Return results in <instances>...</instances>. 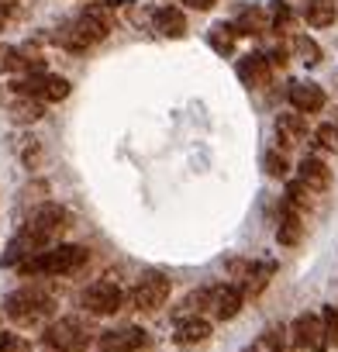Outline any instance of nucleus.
I'll return each instance as SVG.
<instances>
[{
  "instance_id": "7c9ffc66",
  "label": "nucleus",
  "mask_w": 338,
  "mask_h": 352,
  "mask_svg": "<svg viewBox=\"0 0 338 352\" xmlns=\"http://www.w3.org/2000/svg\"><path fill=\"white\" fill-rule=\"evenodd\" d=\"M321 321H324V335H328V345H338V307H321Z\"/></svg>"
},
{
  "instance_id": "ddd939ff",
  "label": "nucleus",
  "mask_w": 338,
  "mask_h": 352,
  "mask_svg": "<svg viewBox=\"0 0 338 352\" xmlns=\"http://www.w3.org/2000/svg\"><path fill=\"white\" fill-rule=\"evenodd\" d=\"M28 225L32 228H38L42 235H49V239H56L63 228H69V211L66 208H59V204H38L35 211H32V218H28Z\"/></svg>"
},
{
  "instance_id": "cd10ccee",
  "label": "nucleus",
  "mask_w": 338,
  "mask_h": 352,
  "mask_svg": "<svg viewBox=\"0 0 338 352\" xmlns=\"http://www.w3.org/2000/svg\"><path fill=\"white\" fill-rule=\"evenodd\" d=\"M293 52H297L307 66H317V63H321V49H317V42L307 38V35H293Z\"/></svg>"
},
{
  "instance_id": "1a4fd4ad",
  "label": "nucleus",
  "mask_w": 338,
  "mask_h": 352,
  "mask_svg": "<svg viewBox=\"0 0 338 352\" xmlns=\"http://www.w3.org/2000/svg\"><path fill=\"white\" fill-rule=\"evenodd\" d=\"M290 345L297 349H311V352H328V335H324V321L321 314H297L290 324Z\"/></svg>"
},
{
  "instance_id": "bb28decb",
  "label": "nucleus",
  "mask_w": 338,
  "mask_h": 352,
  "mask_svg": "<svg viewBox=\"0 0 338 352\" xmlns=\"http://www.w3.org/2000/svg\"><path fill=\"white\" fill-rule=\"evenodd\" d=\"M286 204L290 208H311L314 204V190L307 187V184H300V180H293V184H286Z\"/></svg>"
},
{
  "instance_id": "dca6fc26",
  "label": "nucleus",
  "mask_w": 338,
  "mask_h": 352,
  "mask_svg": "<svg viewBox=\"0 0 338 352\" xmlns=\"http://www.w3.org/2000/svg\"><path fill=\"white\" fill-rule=\"evenodd\" d=\"M297 180H300V184H307L314 194H321V190H328V187H331V169L324 166V159L307 155V159H300V166H297Z\"/></svg>"
},
{
  "instance_id": "c756f323",
  "label": "nucleus",
  "mask_w": 338,
  "mask_h": 352,
  "mask_svg": "<svg viewBox=\"0 0 338 352\" xmlns=\"http://www.w3.org/2000/svg\"><path fill=\"white\" fill-rule=\"evenodd\" d=\"M18 152H21V162H25L28 169H38V162H42V145H38L35 138H21Z\"/></svg>"
},
{
  "instance_id": "f8f14e48",
  "label": "nucleus",
  "mask_w": 338,
  "mask_h": 352,
  "mask_svg": "<svg viewBox=\"0 0 338 352\" xmlns=\"http://www.w3.org/2000/svg\"><path fill=\"white\" fill-rule=\"evenodd\" d=\"M286 100H290V107L297 114H317L324 107V90L317 83H311V80H297V83H290Z\"/></svg>"
},
{
  "instance_id": "4c0bfd02",
  "label": "nucleus",
  "mask_w": 338,
  "mask_h": 352,
  "mask_svg": "<svg viewBox=\"0 0 338 352\" xmlns=\"http://www.w3.org/2000/svg\"><path fill=\"white\" fill-rule=\"evenodd\" d=\"M245 352H259V345H249V349H245Z\"/></svg>"
},
{
  "instance_id": "72a5a7b5",
  "label": "nucleus",
  "mask_w": 338,
  "mask_h": 352,
  "mask_svg": "<svg viewBox=\"0 0 338 352\" xmlns=\"http://www.w3.org/2000/svg\"><path fill=\"white\" fill-rule=\"evenodd\" d=\"M18 345V335H11V331H0V352H11Z\"/></svg>"
},
{
  "instance_id": "412c9836",
  "label": "nucleus",
  "mask_w": 338,
  "mask_h": 352,
  "mask_svg": "<svg viewBox=\"0 0 338 352\" xmlns=\"http://www.w3.org/2000/svg\"><path fill=\"white\" fill-rule=\"evenodd\" d=\"M11 121H18V124H38L42 118H45V104L42 100H35V97H11Z\"/></svg>"
},
{
  "instance_id": "2f4dec72",
  "label": "nucleus",
  "mask_w": 338,
  "mask_h": 352,
  "mask_svg": "<svg viewBox=\"0 0 338 352\" xmlns=\"http://www.w3.org/2000/svg\"><path fill=\"white\" fill-rule=\"evenodd\" d=\"M314 138H317V145H321V148L338 152V128H335V124H321V128L314 131Z\"/></svg>"
},
{
  "instance_id": "f257e3e1",
  "label": "nucleus",
  "mask_w": 338,
  "mask_h": 352,
  "mask_svg": "<svg viewBox=\"0 0 338 352\" xmlns=\"http://www.w3.org/2000/svg\"><path fill=\"white\" fill-rule=\"evenodd\" d=\"M90 263L87 245H52L38 256H32L28 263L18 266L21 276H69L76 270H83Z\"/></svg>"
},
{
  "instance_id": "39448f33",
  "label": "nucleus",
  "mask_w": 338,
  "mask_h": 352,
  "mask_svg": "<svg viewBox=\"0 0 338 352\" xmlns=\"http://www.w3.org/2000/svg\"><path fill=\"white\" fill-rule=\"evenodd\" d=\"M107 35H111V32H107L100 21H93L87 11H80L73 21H66V25L56 32V42H59L63 49H69V52H87V49L100 45Z\"/></svg>"
},
{
  "instance_id": "393cba45",
  "label": "nucleus",
  "mask_w": 338,
  "mask_h": 352,
  "mask_svg": "<svg viewBox=\"0 0 338 352\" xmlns=\"http://www.w3.org/2000/svg\"><path fill=\"white\" fill-rule=\"evenodd\" d=\"M214 304V287H201V290H190L187 294V300H183V314H190V318H201V311H207Z\"/></svg>"
},
{
  "instance_id": "20e7f679",
  "label": "nucleus",
  "mask_w": 338,
  "mask_h": 352,
  "mask_svg": "<svg viewBox=\"0 0 338 352\" xmlns=\"http://www.w3.org/2000/svg\"><path fill=\"white\" fill-rule=\"evenodd\" d=\"M69 80L66 76H56V73H25L21 80H14L11 83V94H18V97H35V100H42V104H59V100H66L69 97Z\"/></svg>"
},
{
  "instance_id": "e433bc0d",
  "label": "nucleus",
  "mask_w": 338,
  "mask_h": 352,
  "mask_svg": "<svg viewBox=\"0 0 338 352\" xmlns=\"http://www.w3.org/2000/svg\"><path fill=\"white\" fill-rule=\"evenodd\" d=\"M4 25H8V8H0V32H4Z\"/></svg>"
},
{
  "instance_id": "9b49d317",
  "label": "nucleus",
  "mask_w": 338,
  "mask_h": 352,
  "mask_svg": "<svg viewBox=\"0 0 338 352\" xmlns=\"http://www.w3.org/2000/svg\"><path fill=\"white\" fill-rule=\"evenodd\" d=\"M269 76H273V63H269V56H262V52H249V56L238 59V80H242L245 87L262 90V87H269Z\"/></svg>"
},
{
  "instance_id": "f3484780",
  "label": "nucleus",
  "mask_w": 338,
  "mask_h": 352,
  "mask_svg": "<svg viewBox=\"0 0 338 352\" xmlns=\"http://www.w3.org/2000/svg\"><path fill=\"white\" fill-rule=\"evenodd\" d=\"M211 321L207 318H183L180 324H177V335H173V342L180 345V349H194V345H204L207 338H211Z\"/></svg>"
},
{
  "instance_id": "c85d7f7f",
  "label": "nucleus",
  "mask_w": 338,
  "mask_h": 352,
  "mask_svg": "<svg viewBox=\"0 0 338 352\" xmlns=\"http://www.w3.org/2000/svg\"><path fill=\"white\" fill-rule=\"evenodd\" d=\"M262 169H266V176H273V180H283L290 166H286V155L280 148H273V152L262 155Z\"/></svg>"
},
{
  "instance_id": "6ab92c4d",
  "label": "nucleus",
  "mask_w": 338,
  "mask_h": 352,
  "mask_svg": "<svg viewBox=\"0 0 338 352\" xmlns=\"http://www.w3.org/2000/svg\"><path fill=\"white\" fill-rule=\"evenodd\" d=\"M232 25H235L238 35H266V32H273V18H269L266 8H245Z\"/></svg>"
},
{
  "instance_id": "c9c22d12",
  "label": "nucleus",
  "mask_w": 338,
  "mask_h": 352,
  "mask_svg": "<svg viewBox=\"0 0 338 352\" xmlns=\"http://www.w3.org/2000/svg\"><path fill=\"white\" fill-rule=\"evenodd\" d=\"M11 352H32V349H28V342H21V338H18V345H14Z\"/></svg>"
},
{
  "instance_id": "aec40b11",
  "label": "nucleus",
  "mask_w": 338,
  "mask_h": 352,
  "mask_svg": "<svg viewBox=\"0 0 338 352\" xmlns=\"http://www.w3.org/2000/svg\"><path fill=\"white\" fill-rule=\"evenodd\" d=\"M300 235H304V218H300V211L290 208V204H283L280 225H276V242H280V245H297Z\"/></svg>"
},
{
  "instance_id": "423d86ee",
  "label": "nucleus",
  "mask_w": 338,
  "mask_h": 352,
  "mask_svg": "<svg viewBox=\"0 0 338 352\" xmlns=\"http://www.w3.org/2000/svg\"><path fill=\"white\" fill-rule=\"evenodd\" d=\"M169 294H173V280H169L166 273H159V270H148V273H142V276L135 280V287H131L128 300H131L138 311L152 314V311L166 307Z\"/></svg>"
},
{
  "instance_id": "7ed1b4c3",
  "label": "nucleus",
  "mask_w": 338,
  "mask_h": 352,
  "mask_svg": "<svg viewBox=\"0 0 338 352\" xmlns=\"http://www.w3.org/2000/svg\"><path fill=\"white\" fill-rule=\"evenodd\" d=\"M90 338H93V331L80 314H66V318H56L45 324V345L59 349V352H83L90 345Z\"/></svg>"
},
{
  "instance_id": "5701e85b",
  "label": "nucleus",
  "mask_w": 338,
  "mask_h": 352,
  "mask_svg": "<svg viewBox=\"0 0 338 352\" xmlns=\"http://www.w3.org/2000/svg\"><path fill=\"white\" fill-rule=\"evenodd\" d=\"M32 59L18 49V45H0V76H14V73H28Z\"/></svg>"
},
{
  "instance_id": "b1692460",
  "label": "nucleus",
  "mask_w": 338,
  "mask_h": 352,
  "mask_svg": "<svg viewBox=\"0 0 338 352\" xmlns=\"http://www.w3.org/2000/svg\"><path fill=\"white\" fill-rule=\"evenodd\" d=\"M207 42H211V49H214L218 56H232V52H235V42H238V32H235V25L218 21V25L207 32Z\"/></svg>"
},
{
  "instance_id": "4be33fe9",
  "label": "nucleus",
  "mask_w": 338,
  "mask_h": 352,
  "mask_svg": "<svg viewBox=\"0 0 338 352\" xmlns=\"http://www.w3.org/2000/svg\"><path fill=\"white\" fill-rule=\"evenodd\" d=\"M338 18V4L335 0H307L304 4V21L311 28H331Z\"/></svg>"
},
{
  "instance_id": "2eb2a0df",
  "label": "nucleus",
  "mask_w": 338,
  "mask_h": 352,
  "mask_svg": "<svg viewBox=\"0 0 338 352\" xmlns=\"http://www.w3.org/2000/svg\"><path fill=\"white\" fill-rule=\"evenodd\" d=\"M242 304H245V290H242L238 283H218V287H214V304H211V311H214L218 321L238 318Z\"/></svg>"
},
{
  "instance_id": "f704fd0d",
  "label": "nucleus",
  "mask_w": 338,
  "mask_h": 352,
  "mask_svg": "<svg viewBox=\"0 0 338 352\" xmlns=\"http://www.w3.org/2000/svg\"><path fill=\"white\" fill-rule=\"evenodd\" d=\"M180 4H187V8H194V11H211L218 0H180Z\"/></svg>"
},
{
  "instance_id": "4468645a",
  "label": "nucleus",
  "mask_w": 338,
  "mask_h": 352,
  "mask_svg": "<svg viewBox=\"0 0 338 352\" xmlns=\"http://www.w3.org/2000/svg\"><path fill=\"white\" fill-rule=\"evenodd\" d=\"M152 28L162 38H187V14L177 4H162L152 11Z\"/></svg>"
},
{
  "instance_id": "0eeeda50",
  "label": "nucleus",
  "mask_w": 338,
  "mask_h": 352,
  "mask_svg": "<svg viewBox=\"0 0 338 352\" xmlns=\"http://www.w3.org/2000/svg\"><path fill=\"white\" fill-rule=\"evenodd\" d=\"M45 249H52V239L42 235L38 228L25 225V228L8 242L4 256H0V266H21V263H28L32 256H38V252H45Z\"/></svg>"
},
{
  "instance_id": "9d476101",
  "label": "nucleus",
  "mask_w": 338,
  "mask_h": 352,
  "mask_svg": "<svg viewBox=\"0 0 338 352\" xmlns=\"http://www.w3.org/2000/svg\"><path fill=\"white\" fill-rule=\"evenodd\" d=\"M142 345H145V331L135 328V324L97 331V349L100 352H138Z\"/></svg>"
},
{
  "instance_id": "6e6552de",
  "label": "nucleus",
  "mask_w": 338,
  "mask_h": 352,
  "mask_svg": "<svg viewBox=\"0 0 338 352\" xmlns=\"http://www.w3.org/2000/svg\"><path fill=\"white\" fill-rule=\"evenodd\" d=\"M83 307L87 314H114L124 307V290L117 287V280H97L83 290Z\"/></svg>"
},
{
  "instance_id": "58836bf2",
  "label": "nucleus",
  "mask_w": 338,
  "mask_h": 352,
  "mask_svg": "<svg viewBox=\"0 0 338 352\" xmlns=\"http://www.w3.org/2000/svg\"><path fill=\"white\" fill-rule=\"evenodd\" d=\"M331 124H335V128H338V111H335V121H331Z\"/></svg>"
},
{
  "instance_id": "a878e982",
  "label": "nucleus",
  "mask_w": 338,
  "mask_h": 352,
  "mask_svg": "<svg viewBox=\"0 0 338 352\" xmlns=\"http://www.w3.org/2000/svg\"><path fill=\"white\" fill-rule=\"evenodd\" d=\"M290 328H283V324H269L266 331H262V338H259V352H283L286 345H290Z\"/></svg>"
},
{
  "instance_id": "a211bd4d",
  "label": "nucleus",
  "mask_w": 338,
  "mask_h": 352,
  "mask_svg": "<svg viewBox=\"0 0 338 352\" xmlns=\"http://www.w3.org/2000/svg\"><path fill=\"white\" fill-rule=\"evenodd\" d=\"M276 138H280V148H293L307 138V121L304 114H280L276 118Z\"/></svg>"
},
{
  "instance_id": "473e14b6",
  "label": "nucleus",
  "mask_w": 338,
  "mask_h": 352,
  "mask_svg": "<svg viewBox=\"0 0 338 352\" xmlns=\"http://www.w3.org/2000/svg\"><path fill=\"white\" fill-rule=\"evenodd\" d=\"M269 18H273V28H276V32H286V28H290V21H293L290 8H286V4H280V0H276V4H273Z\"/></svg>"
},
{
  "instance_id": "f03ea898",
  "label": "nucleus",
  "mask_w": 338,
  "mask_h": 352,
  "mask_svg": "<svg viewBox=\"0 0 338 352\" xmlns=\"http://www.w3.org/2000/svg\"><path fill=\"white\" fill-rule=\"evenodd\" d=\"M4 314H8L18 328H38V324L52 314V297L42 294V290H35V287H21V290L8 294Z\"/></svg>"
}]
</instances>
